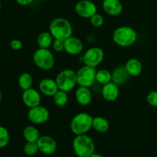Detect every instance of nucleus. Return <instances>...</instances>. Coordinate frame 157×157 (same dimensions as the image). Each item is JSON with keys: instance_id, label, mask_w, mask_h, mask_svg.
Returning a JSON list of instances; mask_svg holds the SVG:
<instances>
[{"instance_id": "nucleus-1", "label": "nucleus", "mask_w": 157, "mask_h": 157, "mask_svg": "<svg viewBox=\"0 0 157 157\" xmlns=\"http://www.w3.org/2000/svg\"><path fill=\"white\" fill-rule=\"evenodd\" d=\"M49 32L52 34L54 39L65 41L72 36L73 27L70 21L62 17L54 18L49 25Z\"/></svg>"}, {"instance_id": "nucleus-2", "label": "nucleus", "mask_w": 157, "mask_h": 157, "mask_svg": "<svg viewBox=\"0 0 157 157\" xmlns=\"http://www.w3.org/2000/svg\"><path fill=\"white\" fill-rule=\"evenodd\" d=\"M113 42L120 47L127 48L135 44L137 39L136 32L130 26H121L113 31Z\"/></svg>"}, {"instance_id": "nucleus-3", "label": "nucleus", "mask_w": 157, "mask_h": 157, "mask_svg": "<svg viewBox=\"0 0 157 157\" xmlns=\"http://www.w3.org/2000/svg\"><path fill=\"white\" fill-rule=\"evenodd\" d=\"M73 150L78 157H88L95 151L93 140L86 134L75 136L72 144Z\"/></svg>"}, {"instance_id": "nucleus-4", "label": "nucleus", "mask_w": 157, "mask_h": 157, "mask_svg": "<svg viewBox=\"0 0 157 157\" xmlns=\"http://www.w3.org/2000/svg\"><path fill=\"white\" fill-rule=\"evenodd\" d=\"M92 121L93 117L88 113H78L71 121V130L76 136L86 134L92 128Z\"/></svg>"}, {"instance_id": "nucleus-5", "label": "nucleus", "mask_w": 157, "mask_h": 157, "mask_svg": "<svg viewBox=\"0 0 157 157\" xmlns=\"http://www.w3.org/2000/svg\"><path fill=\"white\" fill-rule=\"evenodd\" d=\"M59 90L69 92L78 84L77 73L72 69H64L57 75L55 78Z\"/></svg>"}, {"instance_id": "nucleus-6", "label": "nucleus", "mask_w": 157, "mask_h": 157, "mask_svg": "<svg viewBox=\"0 0 157 157\" xmlns=\"http://www.w3.org/2000/svg\"><path fill=\"white\" fill-rule=\"evenodd\" d=\"M33 61L38 68L49 71L55 66V56L48 48H38L34 52Z\"/></svg>"}, {"instance_id": "nucleus-7", "label": "nucleus", "mask_w": 157, "mask_h": 157, "mask_svg": "<svg viewBox=\"0 0 157 157\" xmlns=\"http://www.w3.org/2000/svg\"><path fill=\"white\" fill-rule=\"evenodd\" d=\"M78 84L83 87H90L96 81L97 71L95 67L84 64L76 71Z\"/></svg>"}, {"instance_id": "nucleus-8", "label": "nucleus", "mask_w": 157, "mask_h": 157, "mask_svg": "<svg viewBox=\"0 0 157 157\" xmlns=\"http://www.w3.org/2000/svg\"><path fill=\"white\" fill-rule=\"evenodd\" d=\"M104 58V52L101 48L93 47L86 51L83 55V63L85 65L96 68L102 63Z\"/></svg>"}, {"instance_id": "nucleus-9", "label": "nucleus", "mask_w": 157, "mask_h": 157, "mask_svg": "<svg viewBox=\"0 0 157 157\" xmlns=\"http://www.w3.org/2000/svg\"><path fill=\"white\" fill-rule=\"evenodd\" d=\"M50 117V113L46 107L38 105L29 108L28 118L34 124H42L47 122Z\"/></svg>"}, {"instance_id": "nucleus-10", "label": "nucleus", "mask_w": 157, "mask_h": 157, "mask_svg": "<svg viewBox=\"0 0 157 157\" xmlns=\"http://www.w3.org/2000/svg\"><path fill=\"white\" fill-rule=\"evenodd\" d=\"M75 12L83 18H90L97 13V6L90 0H80L75 5Z\"/></svg>"}, {"instance_id": "nucleus-11", "label": "nucleus", "mask_w": 157, "mask_h": 157, "mask_svg": "<svg viewBox=\"0 0 157 157\" xmlns=\"http://www.w3.org/2000/svg\"><path fill=\"white\" fill-rule=\"evenodd\" d=\"M21 98L25 105L29 108H32L41 104V97L40 91H38L32 87L23 90Z\"/></svg>"}, {"instance_id": "nucleus-12", "label": "nucleus", "mask_w": 157, "mask_h": 157, "mask_svg": "<svg viewBox=\"0 0 157 157\" xmlns=\"http://www.w3.org/2000/svg\"><path fill=\"white\" fill-rule=\"evenodd\" d=\"M39 151L47 155L53 154L57 150V143L54 138L50 136H40L37 141Z\"/></svg>"}, {"instance_id": "nucleus-13", "label": "nucleus", "mask_w": 157, "mask_h": 157, "mask_svg": "<svg viewBox=\"0 0 157 157\" xmlns=\"http://www.w3.org/2000/svg\"><path fill=\"white\" fill-rule=\"evenodd\" d=\"M84 49V44L80 38L71 36L64 41V51L70 55H78Z\"/></svg>"}, {"instance_id": "nucleus-14", "label": "nucleus", "mask_w": 157, "mask_h": 157, "mask_svg": "<svg viewBox=\"0 0 157 157\" xmlns=\"http://www.w3.org/2000/svg\"><path fill=\"white\" fill-rule=\"evenodd\" d=\"M40 93L48 97H53L59 90L55 79L45 78L41 80L38 84Z\"/></svg>"}, {"instance_id": "nucleus-15", "label": "nucleus", "mask_w": 157, "mask_h": 157, "mask_svg": "<svg viewBox=\"0 0 157 157\" xmlns=\"http://www.w3.org/2000/svg\"><path fill=\"white\" fill-rule=\"evenodd\" d=\"M101 94L105 101L113 102L116 101L120 94L119 86L113 81L104 84L101 90Z\"/></svg>"}, {"instance_id": "nucleus-16", "label": "nucleus", "mask_w": 157, "mask_h": 157, "mask_svg": "<svg viewBox=\"0 0 157 157\" xmlns=\"http://www.w3.org/2000/svg\"><path fill=\"white\" fill-rule=\"evenodd\" d=\"M102 7L104 12L110 16H117L123 12V5L120 0H104Z\"/></svg>"}, {"instance_id": "nucleus-17", "label": "nucleus", "mask_w": 157, "mask_h": 157, "mask_svg": "<svg viewBox=\"0 0 157 157\" xmlns=\"http://www.w3.org/2000/svg\"><path fill=\"white\" fill-rule=\"evenodd\" d=\"M75 99L80 105H89L92 101V94L89 87L79 86L75 91Z\"/></svg>"}, {"instance_id": "nucleus-18", "label": "nucleus", "mask_w": 157, "mask_h": 157, "mask_svg": "<svg viewBox=\"0 0 157 157\" xmlns=\"http://www.w3.org/2000/svg\"><path fill=\"white\" fill-rule=\"evenodd\" d=\"M130 75L125 66H118L112 72V81L118 86L123 85L128 81Z\"/></svg>"}, {"instance_id": "nucleus-19", "label": "nucleus", "mask_w": 157, "mask_h": 157, "mask_svg": "<svg viewBox=\"0 0 157 157\" xmlns=\"http://www.w3.org/2000/svg\"><path fill=\"white\" fill-rule=\"evenodd\" d=\"M125 67L130 76L137 77L142 73V63L136 58H130L126 62Z\"/></svg>"}, {"instance_id": "nucleus-20", "label": "nucleus", "mask_w": 157, "mask_h": 157, "mask_svg": "<svg viewBox=\"0 0 157 157\" xmlns=\"http://www.w3.org/2000/svg\"><path fill=\"white\" fill-rule=\"evenodd\" d=\"M92 128L99 133H106L110 129V124L108 121L103 117H93Z\"/></svg>"}, {"instance_id": "nucleus-21", "label": "nucleus", "mask_w": 157, "mask_h": 157, "mask_svg": "<svg viewBox=\"0 0 157 157\" xmlns=\"http://www.w3.org/2000/svg\"><path fill=\"white\" fill-rule=\"evenodd\" d=\"M23 136L27 142L36 143L40 137L38 130L35 126L32 125H29L25 127L24 130H23Z\"/></svg>"}, {"instance_id": "nucleus-22", "label": "nucleus", "mask_w": 157, "mask_h": 157, "mask_svg": "<svg viewBox=\"0 0 157 157\" xmlns=\"http://www.w3.org/2000/svg\"><path fill=\"white\" fill-rule=\"evenodd\" d=\"M54 38L49 32H43L38 35L37 38V44L40 48H48L52 46Z\"/></svg>"}, {"instance_id": "nucleus-23", "label": "nucleus", "mask_w": 157, "mask_h": 157, "mask_svg": "<svg viewBox=\"0 0 157 157\" xmlns=\"http://www.w3.org/2000/svg\"><path fill=\"white\" fill-rule=\"evenodd\" d=\"M18 84L20 88L23 90H28L29 88H32V84H33V78L30 74L27 72L21 74L18 78Z\"/></svg>"}, {"instance_id": "nucleus-24", "label": "nucleus", "mask_w": 157, "mask_h": 157, "mask_svg": "<svg viewBox=\"0 0 157 157\" xmlns=\"http://www.w3.org/2000/svg\"><path fill=\"white\" fill-rule=\"evenodd\" d=\"M96 81L101 84H106L112 81V73L107 69H100L97 71Z\"/></svg>"}, {"instance_id": "nucleus-25", "label": "nucleus", "mask_w": 157, "mask_h": 157, "mask_svg": "<svg viewBox=\"0 0 157 157\" xmlns=\"http://www.w3.org/2000/svg\"><path fill=\"white\" fill-rule=\"evenodd\" d=\"M54 103L58 107H64L68 102V94L67 92L58 90V92L53 96Z\"/></svg>"}, {"instance_id": "nucleus-26", "label": "nucleus", "mask_w": 157, "mask_h": 157, "mask_svg": "<svg viewBox=\"0 0 157 157\" xmlns=\"http://www.w3.org/2000/svg\"><path fill=\"white\" fill-rule=\"evenodd\" d=\"M23 150H24V153L28 156H33L39 151V149H38L37 142H27L24 146Z\"/></svg>"}, {"instance_id": "nucleus-27", "label": "nucleus", "mask_w": 157, "mask_h": 157, "mask_svg": "<svg viewBox=\"0 0 157 157\" xmlns=\"http://www.w3.org/2000/svg\"><path fill=\"white\" fill-rule=\"evenodd\" d=\"M9 131L4 127L0 126V148H4L9 144Z\"/></svg>"}, {"instance_id": "nucleus-28", "label": "nucleus", "mask_w": 157, "mask_h": 157, "mask_svg": "<svg viewBox=\"0 0 157 157\" xmlns=\"http://www.w3.org/2000/svg\"><path fill=\"white\" fill-rule=\"evenodd\" d=\"M89 19H90V24H91L94 27L96 28H99L101 27V26H102L104 22V17L102 16V15L98 13V12L95 13L94 15H92Z\"/></svg>"}, {"instance_id": "nucleus-29", "label": "nucleus", "mask_w": 157, "mask_h": 157, "mask_svg": "<svg viewBox=\"0 0 157 157\" xmlns=\"http://www.w3.org/2000/svg\"><path fill=\"white\" fill-rule=\"evenodd\" d=\"M147 101L152 107H157V90H153L147 94Z\"/></svg>"}, {"instance_id": "nucleus-30", "label": "nucleus", "mask_w": 157, "mask_h": 157, "mask_svg": "<svg viewBox=\"0 0 157 157\" xmlns=\"http://www.w3.org/2000/svg\"><path fill=\"white\" fill-rule=\"evenodd\" d=\"M52 48L56 52H61L64 51V41L58 39H54L52 42Z\"/></svg>"}, {"instance_id": "nucleus-31", "label": "nucleus", "mask_w": 157, "mask_h": 157, "mask_svg": "<svg viewBox=\"0 0 157 157\" xmlns=\"http://www.w3.org/2000/svg\"><path fill=\"white\" fill-rule=\"evenodd\" d=\"M9 46L12 50L19 51L22 48L23 43L21 40L19 39H13L9 43Z\"/></svg>"}, {"instance_id": "nucleus-32", "label": "nucleus", "mask_w": 157, "mask_h": 157, "mask_svg": "<svg viewBox=\"0 0 157 157\" xmlns=\"http://www.w3.org/2000/svg\"><path fill=\"white\" fill-rule=\"evenodd\" d=\"M15 2L20 6H27L30 5L33 2V0H15Z\"/></svg>"}, {"instance_id": "nucleus-33", "label": "nucleus", "mask_w": 157, "mask_h": 157, "mask_svg": "<svg viewBox=\"0 0 157 157\" xmlns=\"http://www.w3.org/2000/svg\"><path fill=\"white\" fill-rule=\"evenodd\" d=\"M88 157H104V156H102V155H101V154H98V153H94L93 154L90 155V156H88Z\"/></svg>"}, {"instance_id": "nucleus-34", "label": "nucleus", "mask_w": 157, "mask_h": 157, "mask_svg": "<svg viewBox=\"0 0 157 157\" xmlns=\"http://www.w3.org/2000/svg\"><path fill=\"white\" fill-rule=\"evenodd\" d=\"M2 95L1 91H0V103H1V101H2Z\"/></svg>"}, {"instance_id": "nucleus-35", "label": "nucleus", "mask_w": 157, "mask_h": 157, "mask_svg": "<svg viewBox=\"0 0 157 157\" xmlns=\"http://www.w3.org/2000/svg\"><path fill=\"white\" fill-rule=\"evenodd\" d=\"M1 9H2V5H1V2H0V12H1Z\"/></svg>"}, {"instance_id": "nucleus-36", "label": "nucleus", "mask_w": 157, "mask_h": 157, "mask_svg": "<svg viewBox=\"0 0 157 157\" xmlns=\"http://www.w3.org/2000/svg\"><path fill=\"white\" fill-rule=\"evenodd\" d=\"M37 1H44V0H37Z\"/></svg>"}, {"instance_id": "nucleus-37", "label": "nucleus", "mask_w": 157, "mask_h": 157, "mask_svg": "<svg viewBox=\"0 0 157 157\" xmlns=\"http://www.w3.org/2000/svg\"><path fill=\"white\" fill-rule=\"evenodd\" d=\"M156 157H157V156H156Z\"/></svg>"}]
</instances>
